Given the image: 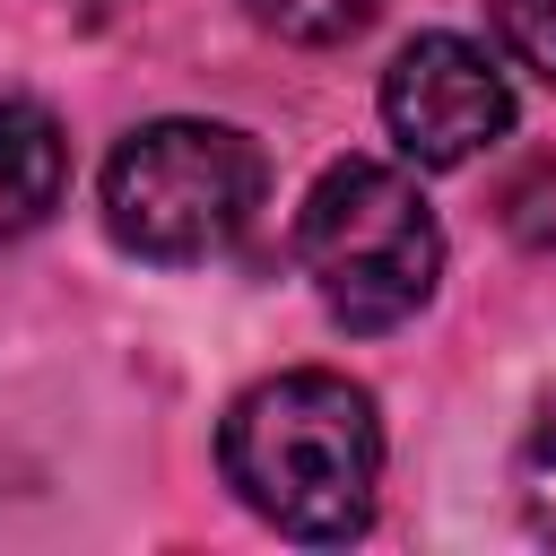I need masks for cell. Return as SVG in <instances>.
<instances>
[{
  "label": "cell",
  "instance_id": "6",
  "mask_svg": "<svg viewBox=\"0 0 556 556\" xmlns=\"http://www.w3.org/2000/svg\"><path fill=\"white\" fill-rule=\"evenodd\" d=\"M252 17L287 43H348L382 17V0H252Z\"/></svg>",
  "mask_w": 556,
  "mask_h": 556
},
{
  "label": "cell",
  "instance_id": "1",
  "mask_svg": "<svg viewBox=\"0 0 556 556\" xmlns=\"http://www.w3.org/2000/svg\"><path fill=\"white\" fill-rule=\"evenodd\" d=\"M217 460H226V486L243 495V513H261L278 539L330 547L374 521L382 417L348 374H321V365L269 374L226 408Z\"/></svg>",
  "mask_w": 556,
  "mask_h": 556
},
{
  "label": "cell",
  "instance_id": "8",
  "mask_svg": "<svg viewBox=\"0 0 556 556\" xmlns=\"http://www.w3.org/2000/svg\"><path fill=\"white\" fill-rule=\"evenodd\" d=\"M521 513L539 539H556V391L539 400V417L521 434Z\"/></svg>",
  "mask_w": 556,
  "mask_h": 556
},
{
  "label": "cell",
  "instance_id": "2",
  "mask_svg": "<svg viewBox=\"0 0 556 556\" xmlns=\"http://www.w3.org/2000/svg\"><path fill=\"white\" fill-rule=\"evenodd\" d=\"M295 252L339 330H400L408 313H426V295L443 278L434 208L417 200V182L400 165H374V156H339L304 191Z\"/></svg>",
  "mask_w": 556,
  "mask_h": 556
},
{
  "label": "cell",
  "instance_id": "5",
  "mask_svg": "<svg viewBox=\"0 0 556 556\" xmlns=\"http://www.w3.org/2000/svg\"><path fill=\"white\" fill-rule=\"evenodd\" d=\"M70 191V139L35 96H0V243L43 226Z\"/></svg>",
  "mask_w": 556,
  "mask_h": 556
},
{
  "label": "cell",
  "instance_id": "9",
  "mask_svg": "<svg viewBox=\"0 0 556 556\" xmlns=\"http://www.w3.org/2000/svg\"><path fill=\"white\" fill-rule=\"evenodd\" d=\"M78 9H87V17H104V9H122V0H78Z\"/></svg>",
  "mask_w": 556,
  "mask_h": 556
},
{
  "label": "cell",
  "instance_id": "7",
  "mask_svg": "<svg viewBox=\"0 0 556 556\" xmlns=\"http://www.w3.org/2000/svg\"><path fill=\"white\" fill-rule=\"evenodd\" d=\"M486 17H495V35H504V52H513L530 78L556 87V0H486Z\"/></svg>",
  "mask_w": 556,
  "mask_h": 556
},
{
  "label": "cell",
  "instance_id": "3",
  "mask_svg": "<svg viewBox=\"0 0 556 556\" xmlns=\"http://www.w3.org/2000/svg\"><path fill=\"white\" fill-rule=\"evenodd\" d=\"M261 208V148L235 122H148L104 156V226L139 261H217Z\"/></svg>",
  "mask_w": 556,
  "mask_h": 556
},
{
  "label": "cell",
  "instance_id": "4",
  "mask_svg": "<svg viewBox=\"0 0 556 556\" xmlns=\"http://www.w3.org/2000/svg\"><path fill=\"white\" fill-rule=\"evenodd\" d=\"M382 122L408 165H469L513 130V87L486 43L469 35H417L382 70Z\"/></svg>",
  "mask_w": 556,
  "mask_h": 556
}]
</instances>
